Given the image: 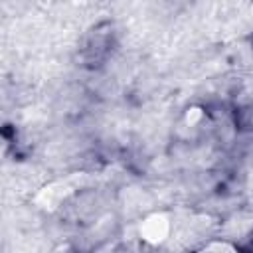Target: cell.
I'll use <instances>...</instances> for the list:
<instances>
[{
	"label": "cell",
	"mask_w": 253,
	"mask_h": 253,
	"mask_svg": "<svg viewBox=\"0 0 253 253\" xmlns=\"http://www.w3.org/2000/svg\"><path fill=\"white\" fill-rule=\"evenodd\" d=\"M198 253H239L233 245L225 243V241H213V243H208L204 245Z\"/></svg>",
	"instance_id": "1"
}]
</instances>
